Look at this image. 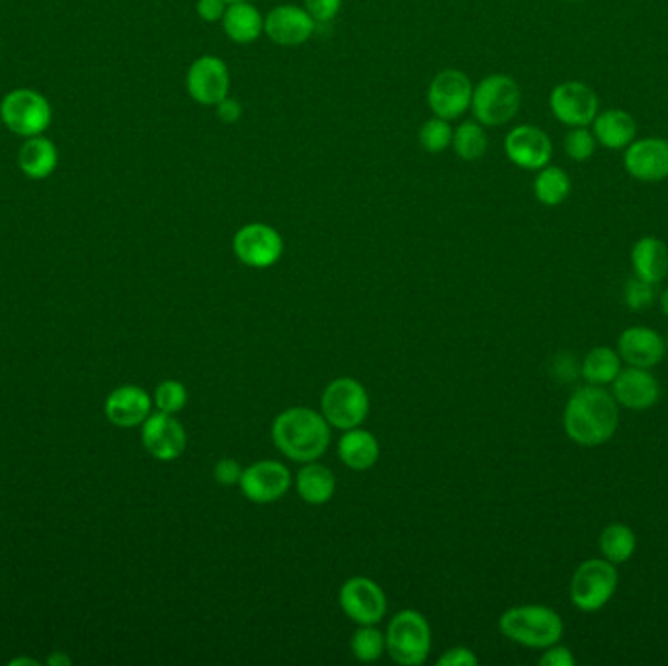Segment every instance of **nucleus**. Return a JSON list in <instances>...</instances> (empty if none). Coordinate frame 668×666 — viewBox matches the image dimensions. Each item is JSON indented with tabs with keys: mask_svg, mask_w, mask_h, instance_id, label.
Returning <instances> with one entry per match:
<instances>
[{
	"mask_svg": "<svg viewBox=\"0 0 668 666\" xmlns=\"http://www.w3.org/2000/svg\"><path fill=\"white\" fill-rule=\"evenodd\" d=\"M617 427L619 405L604 387L586 384L567 401L563 428L574 444L599 448L614 438Z\"/></svg>",
	"mask_w": 668,
	"mask_h": 666,
	"instance_id": "nucleus-1",
	"label": "nucleus"
},
{
	"mask_svg": "<svg viewBox=\"0 0 668 666\" xmlns=\"http://www.w3.org/2000/svg\"><path fill=\"white\" fill-rule=\"evenodd\" d=\"M276 448L292 462H317L331 445V425L323 412L309 407H292L272 422Z\"/></svg>",
	"mask_w": 668,
	"mask_h": 666,
	"instance_id": "nucleus-2",
	"label": "nucleus"
},
{
	"mask_svg": "<svg viewBox=\"0 0 668 666\" xmlns=\"http://www.w3.org/2000/svg\"><path fill=\"white\" fill-rule=\"evenodd\" d=\"M498 630L506 640L530 649H548L565 633V624L553 608L526 604L506 610L498 617Z\"/></svg>",
	"mask_w": 668,
	"mask_h": 666,
	"instance_id": "nucleus-3",
	"label": "nucleus"
},
{
	"mask_svg": "<svg viewBox=\"0 0 668 666\" xmlns=\"http://www.w3.org/2000/svg\"><path fill=\"white\" fill-rule=\"evenodd\" d=\"M617 582L619 574L616 565L610 563L604 557L586 559L574 569L569 584V599L577 610L594 614L614 599Z\"/></svg>",
	"mask_w": 668,
	"mask_h": 666,
	"instance_id": "nucleus-4",
	"label": "nucleus"
},
{
	"mask_svg": "<svg viewBox=\"0 0 668 666\" xmlns=\"http://www.w3.org/2000/svg\"><path fill=\"white\" fill-rule=\"evenodd\" d=\"M520 104V86L508 75H488L473 88V116L485 128H498L515 120Z\"/></svg>",
	"mask_w": 668,
	"mask_h": 666,
	"instance_id": "nucleus-5",
	"label": "nucleus"
},
{
	"mask_svg": "<svg viewBox=\"0 0 668 666\" xmlns=\"http://www.w3.org/2000/svg\"><path fill=\"white\" fill-rule=\"evenodd\" d=\"M432 632L417 610H401L387 625L386 651L397 665L419 666L429 658Z\"/></svg>",
	"mask_w": 668,
	"mask_h": 666,
	"instance_id": "nucleus-6",
	"label": "nucleus"
},
{
	"mask_svg": "<svg viewBox=\"0 0 668 666\" xmlns=\"http://www.w3.org/2000/svg\"><path fill=\"white\" fill-rule=\"evenodd\" d=\"M321 412L331 427L343 432L360 427L368 419V391L354 377H338L326 385L321 397Z\"/></svg>",
	"mask_w": 668,
	"mask_h": 666,
	"instance_id": "nucleus-7",
	"label": "nucleus"
},
{
	"mask_svg": "<svg viewBox=\"0 0 668 666\" xmlns=\"http://www.w3.org/2000/svg\"><path fill=\"white\" fill-rule=\"evenodd\" d=\"M0 118L12 133L24 139L43 136L52 123V104L37 90L17 88L2 98Z\"/></svg>",
	"mask_w": 668,
	"mask_h": 666,
	"instance_id": "nucleus-8",
	"label": "nucleus"
},
{
	"mask_svg": "<svg viewBox=\"0 0 668 666\" xmlns=\"http://www.w3.org/2000/svg\"><path fill=\"white\" fill-rule=\"evenodd\" d=\"M233 253L240 265L265 270L282 258V235L266 223L243 225L233 237Z\"/></svg>",
	"mask_w": 668,
	"mask_h": 666,
	"instance_id": "nucleus-9",
	"label": "nucleus"
},
{
	"mask_svg": "<svg viewBox=\"0 0 668 666\" xmlns=\"http://www.w3.org/2000/svg\"><path fill=\"white\" fill-rule=\"evenodd\" d=\"M338 602L346 617L358 625H377L387 614L386 592L368 577H352L344 582Z\"/></svg>",
	"mask_w": 668,
	"mask_h": 666,
	"instance_id": "nucleus-10",
	"label": "nucleus"
},
{
	"mask_svg": "<svg viewBox=\"0 0 668 666\" xmlns=\"http://www.w3.org/2000/svg\"><path fill=\"white\" fill-rule=\"evenodd\" d=\"M549 108L569 128H589L599 116V96L581 80H567L551 90Z\"/></svg>",
	"mask_w": 668,
	"mask_h": 666,
	"instance_id": "nucleus-11",
	"label": "nucleus"
},
{
	"mask_svg": "<svg viewBox=\"0 0 668 666\" xmlns=\"http://www.w3.org/2000/svg\"><path fill=\"white\" fill-rule=\"evenodd\" d=\"M473 85L457 68H445L432 78L429 86V106L442 120H455L472 108Z\"/></svg>",
	"mask_w": 668,
	"mask_h": 666,
	"instance_id": "nucleus-12",
	"label": "nucleus"
},
{
	"mask_svg": "<svg viewBox=\"0 0 668 666\" xmlns=\"http://www.w3.org/2000/svg\"><path fill=\"white\" fill-rule=\"evenodd\" d=\"M239 487L250 503H276L292 487V473L283 463L262 460L243 470Z\"/></svg>",
	"mask_w": 668,
	"mask_h": 666,
	"instance_id": "nucleus-13",
	"label": "nucleus"
},
{
	"mask_svg": "<svg viewBox=\"0 0 668 666\" xmlns=\"http://www.w3.org/2000/svg\"><path fill=\"white\" fill-rule=\"evenodd\" d=\"M141 442L149 455L159 462H174L186 450V430L179 419L169 412H151L141 425Z\"/></svg>",
	"mask_w": 668,
	"mask_h": 666,
	"instance_id": "nucleus-14",
	"label": "nucleus"
},
{
	"mask_svg": "<svg viewBox=\"0 0 668 666\" xmlns=\"http://www.w3.org/2000/svg\"><path fill=\"white\" fill-rule=\"evenodd\" d=\"M231 75L225 61L215 55H204L194 61L186 75V88L192 100L202 106H217L229 96Z\"/></svg>",
	"mask_w": 668,
	"mask_h": 666,
	"instance_id": "nucleus-15",
	"label": "nucleus"
},
{
	"mask_svg": "<svg viewBox=\"0 0 668 666\" xmlns=\"http://www.w3.org/2000/svg\"><path fill=\"white\" fill-rule=\"evenodd\" d=\"M505 151L510 163H515L524 171H540L551 161L553 143L543 129L536 126H518L508 131Z\"/></svg>",
	"mask_w": 668,
	"mask_h": 666,
	"instance_id": "nucleus-16",
	"label": "nucleus"
},
{
	"mask_svg": "<svg viewBox=\"0 0 668 666\" xmlns=\"http://www.w3.org/2000/svg\"><path fill=\"white\" fill-rule=\"evenodd\" d=\"M317 22L308 10L295 4H282L268 12L265 18V34L270 42L282 47H298L315 34Z\"/></svg>",
	"mask_w": 668,
	"mask_h": 666,
	"instance_id": "nucleus-17",
	"label": "nucleus"
},
{
	"mask_svg": "<svg viewBox=\"0 0 668 666\" xmlns=\"http://www.w3.org/2000/svg\"><path fill=\"white\" fill-rule=\"evenodd\" d=\"M612 395L624 409H651L660 399L659 379L645 367L627 366L614 379Z\"/></svg>",
	"mask_w": 668,
	"mask_h": 666,
	"instance_id": "nucleus-18",
	"label": "nucleus"
},
{
	"mask_svg": "<svg viewBox=\"0 0 668 666\" xmlns=\"http://www.w3.org/2000/svg\"><path fill=\"white\" fill-rule=\"evenodd\" d=\"M624 166L635 180L660 182L668 179V141L662 137L635 139L624 154Z\"/></svg>",
	"mask_w": 668,
	"mask_h": 666,
	"instance_id": "nucleus-19",
	"label": "nucleus"
},
{
	"mask_svg": "<svg viewBox=\"0 0 668 666\" xmlns=\"http://www.w3.org/2000/svg\"><path fill=\"white\" fill-rule=\"evenodd\" d=\"M616 351L627 366L651 369V367L659 366L665 358L667 344H665V336H660L655 329L629 326L619 334Z\"/></svg>",
	"mask_w": 668,
	"mask_h": 666,
	"instance_id": "nucleus-20",
	"label": "nucleus"
},
{
	"mask_svg": "<svg viewBox=\"0 0 668 666\" xmlns=\"http://www.w3.org/2000/svg\"><path fill=\"white\" fill-rule=\"evenodd\" d=\"M151 409H153L151 395L138 385H121L118 389H114L104 405L108 420L120 428H136L143 425L149 419Z\"/></svg>",
	"mask_w": 668,
	"mask_h": 666,
	"instance_id": "nucleus-21",
	"label": "nucleus"
},
{
	"mask_svg": "<svg viewBox=\"0 0 668 666\" xmlns=\"http://www.w3.org/2000/svg\"><path fill=\"white\" fill-rule=\"evenodd\" d=\"M592 133L599 146L606 147L610 151H622L637 139V123L629 111L610 108L599 111L592 121Z\"/></svg>",
	"mask_w": 668,
	"mask_h": 666,
	"instance_id": "nucleus-22",
	"label": "nucleus"
},
{
	"mask_svg": "<svg viewBox=\"0 0 668 666\" xmlns=\"http://www.w3.org/2000/svg\"><path fill=\"white\" fill-rule=\"evenodd\" d=\"M336 450L341 462L354 471L371 470L379 460V442L376 436L360 427L344 430Z\"/></svg>",
	"mask_w": 668,
	"mask_h": 666,
	"instance_id": "nucleus-23",
	"label": "nucleus"
},
{
	"mask_svg": "<svg viewBox=\"0 0 668 666\" xmlns=\"http://www.w3.org/2000/svg\"><path fill=\"white\" fill-rule=\"evenodd\" d=\"M634 276L645 282H662L668 273V247L665 240L657 237H642L632 248Z\"/></svg>",
	"mask_w": 668,
	"mask_h": 666,
	"instance_id": "nucleus-24",
	"label": "nucleus"
},
{
	"mask_svg": "<svg viewBox=\"0 0 668 666\" xmlns=\"http://www.w3.org/2000/svg\"><path fill=\"white\" fill-rule=\"evenodd\" d=\"M60 164V153L52 139L37 136L26 139L18 153V166L30 180H45L52 176Z\"/></svg>",
	"mask_w": 668,
	"mask_h": 666,
	"instance_id": "nucleus-25",
	"label": "nucleus"
},
{
	"mask_svg": "<svg viewBox=\"0 0 668 666\" xmlns=\"http://www.w3.org/2000/svg\"><path fill=\"white\" fill-rule=\"evenodd\" d=\"M223 32L235 43L257 42L265 32V18L249 0L233 2L222 18Z\"/></svg>",
	"mask_w": 668,
	"mask_h": 666,
	"instance_id": "nucleus-26",
	"label": "nucleus"
},
{
	"mask_svg": "<svg viewBox=\"0 0 668 666\" xmlns=\"http://www.w3.org/2000/svg\"><path fill=\"white\" fill-rule=\"evenodd\" d=\"M295 488L303 503L321 506L334 496L336 491V479L333 471L323 463L309 462L298 471Z\"/></svg>",
	"mask_w": 668,
	"mask_h": 666,
	"instance_id": "nucleus-27",
	"label": "nucleus"
},
{
	"mask_svg": "<svg viewBox=\"0 0 668 666\" xmlns=\"http://www.w3.org/2000/svg\"><path fill=\"white\" fill-rule=\"evenodd\" d=\"M622 364L624 362L617 351L608 346H596L584 356L581 376L589 385H600V387L612 385L617 374L624 369Z\"/></svg>",
	"mask_w": 668,
	"mask_h": 666,
	"instance_id": "nucleus-28",
	"label": "nucleus"
},
{
	"mask_svg": "<svg viewBox=\"0 0 668 666\" xmlns=\"http://www.w3.org/2000/svg\"><path fill=\"white\" fill-rule=\"evenodd\" d=\"M599 547L600 554L604 559H608L610 563H627L637 551V536L626 524L614 522L600 534Z\"/></svg>",
	"mask_w": 668,
	"mask_h": 666,
	"instance_id": "nucleus-29",
	"label": "nucleus"
},
{
	"mask_svg": "<svg viewBox=\"0 0 668 666\" xmlns=\"http://www.w3.org/2000/svg\"><path fill=\"white\" fill-rule=\"evenodd\" d=\"M534 194L538 202L548 207H556L565 202L571 194V179L559 166H543L534 180Z\"/></svg>",
	"mask_w": 668,
	"mask_h": 666,
	"instance_id": "nucleus-30",
	"label": "nucleus"
},
{
	"mask_svg": "<svg viewBox=\"0 0 668 666\" xmlns=\"http://www.w3.org/2000/svg\"><path fill=\"white\" fill-rule=\"evenodd\" d=\"M452 147H454L455 154L463 161H467V163L480 161L487 153V133L480 121H465L455 129Z\"/></svg>",
	"mask_w": 668,
	"mask_h": 666,
	"instance_id": "nucleus-31",
	"label": "nucleus"
},
{
	"mask_svg": "<svg viewBox=\"0 0 668 666\" xmlns=\"http://www.w3.org/2000/svg\"><path fill=\"white\" fill-rule=\"evenodd\" d=\"M351 651L360 663H376L386 653V633L376 625H360L352 635Z\"/></svg>",
	"mask_w": 668,
	"mask_h": 666,
	"instance_id": "nucleus-32",
	"label": "nucleus"
},
{
	"mask_svg": "<svg viewBox=\"0 0 668 666\" xmlns=\"http://www.w3.org/2000/svg\"><path fill=\"white\" fill-rule=\"evenodd\" d=\"M452 139H454V129L448 120H442L438 116L424 121L419 131L420 147L429 153H442L448 147H452Z\"/></svg>",
	"mask_w": 668,
	"mask_h": 666,
	"instance_id": "nucleus-33",
	"label": "nucleus"
},
{
	"mask_svg": "<svg viewBox=\"0 0 668 666\" xmlns=\"http://www.w3.org/2000/svg\"><path fill=\"white\" fill-rule=\"evenodd\" d=\"M154 407L161 410V412H169V415H176L181 412L186 402H188V389L186 385L179 382V379H164L161 384L157 385L154 389Z\"/></svg>",
	"mask_w": 668,
	"mask_h": 666,
	"instance_id": "nucleus-34",
	"label": "nucleus"
},
{
	"mask_svg": "<svg viewBox=\"0 0 668 666\" xmlns=\"http://www.w3.org/2000/svg\"><path fill=\"white\" fill-rule=\"evenodd\" d=\"M596 137L586 128H573L565 137V153L571 161L584 163L596 151Z\"/></svg>",
	"mask_w": 668,
	"mask_h": 666,
	"instance_id": "nucleus-35",
	"label": "nucleus"
},
{
	"mask_svg": "<svg viewBox=\"0 0 668 666\" xmlns=\"http://www.w3.org/2000/svg\"><path fill=\"white\" fill-rule=\"evenodd\" d=\"M657 300L655 293V283L645 282L642 278L634 276L627 280L626 290H624V301L632 311H647Z\"/></svg>",
	"mask_w": 668,
	"mask_h": 666,
	"instance_id": "nucleus-36",
	"label": "nucleus"
},
{
	"mask_svg": "<svg viewBox=\"0 0 668 666\" xmlns=\"http://www.w3.org/2000/svg\"><path fill=\"white\" fill-rule=\"evenodd\" d=\"M305 10L317 24H326L336 18L343 7V0H303Z\"/></svg>",
	"mask_w": 668,
	"mask_h": 666,
	"instance_id": "nucleus-37",
	"label": "nucleus"
},
{
	"mask_svg": "<svg viewBox=\"0 0 668 666\" xmlns=\"http://www.w3.org/2000/svg\"><path fill=\"white\" fill-rule=\"evenodd\" d=\"M240 473H243V470H240L239 462L235 458H223V460L215 463L214 479L223 487L239 485Z\"/></svg>",
	"mask_w": 668,
	"mask_h": 666,
	"instance_id": "nucleus-38",
	"label": "nucleus"
},
{
	"mask_svg": "<svg viewBox=\"0 0 668 666\" xmlns=\"http://www.w3.org/2000/svg\"><path fill=\"white\" fill-rule=\"evenodd\" d=\"M577 658L565 645H551L548 649H543V655L540 657L541 666H574Z\"/></svg>",
	"mask_w": 668,
	"mask_h": 666,
	"instance_id": "nucleus-39",
	"label": "nucleus"
},
{
	"mask_svg": "<svg viewBox=\"0 0 668 666\" xmlns=\"http://www.w3.org/2000/svg\"><path fill=\"white\" fill-rule=\"evenodd\" d=\"M477 663L480 658L467 647H452L438 658V666H475Z\"/></svg>",
	"mask_w": 668,
	"mask_h": 666,
	"instance_id": "nucleus-40",
	"label": "nucleus"
},
{
	"mask_svg": "<svg viewBox=\"0 0 668 666\" xmlns=\"http://www.w3.org/2000/svg\"><path fill=\"white\" fill-rule=\"evenodd\" d=\"M197 17L202 18L204 22H222L223 14L227 10V2L225 0H197Z\"/></svg>",
	"mask_w": 668,
	"mask_h": 666,
	"instance_id": "nucleus-41",
	"label": "nucleus"
},
{
	"mask_svg": "<svg viewBox=\"0 0 668 666\" xmlns=\"http://www.w3.org/2000/svg\"><path fill=\"white\" fill-rule=\"evenodd\" d=\"M215 114H217V118L223 123H235L243 116V106L235 98L227 96V98H223L222 103L215 106Z\"/></svg>",
	"mask_w": 668,
	"mask_h": 666,
	"instance_id": "nucleus-42",
	"label": "nucleus"
},
{
	"mask_svg": "<svg viewBox=\"0 0 668 666\" xmlns=\"http://www.w3.org/2000/svg\"><path fill=\"white\" fill-rule=\"evenodd\" d=\"M47 663H50V665H52V666H61V665L69 666L71 658L65 657V655H61V653H55V655H52V657H50V660H47Z\"/></svg>",
	"mask_w": 668,
	"mask_h": 666,
	"instance_id": "nucleus-43",
	"label": "nucleus"
},
{
	"mask_svg": "<svg viewBox=\"0 0 668 666\" xmlns=\"http://www.w3.org/2000/svg\"><path fill=\"white\" fill-rule=\"evenodd\" d=\"M660 309H662V313L668 319V288L662 291V296H660Z\"/></svg>",
	"mask_w": 668,
	"mask_h": 666,
	"instance_id": "nucleus-44",
	"label": "nucleus"
},
{
	"mask_svg": "<svg viewBox=\"0 0 668 666\" xmlns=\"http://www.w3.org/2000/svg\"><path fill=\"white\" fill-rule=\"evenodd\" d=\"M10 665H37V660H32V658H14Z\"/></svg>",
	"mask_w": 668,
	"mask_h": 666,
	"instance_id": "nucleus-45",
	"label": "nucleus"
},
{
	"mask_svg": "<svg viewBox=\"0 0 668 666\" xmlns=\"http://www.w3.org/2000/svg\"><path fill=\"white\" fill-rule=\"evenodd\" d=\"M227 4H233V2H245V0H225Z\"/></svg>",
	"mask_w": 668,
	"mask_h": 666,
	"instance_id": "nucleus-46",
	"label": "nucleus"
},
{
	"mask_svg": "<svg viewBox=\"0 0 668 666\" xmlns=\"http://www.w3.org/2000/svg\"><path fill=\"white\" fill-rule=\"evenodd\" d=\"M665 344H667V352H668V333H667V336H665Z\"/></svg>",
	"mask_w": 668,
	"mask_h": 666,
	"instance_id": "nucleus-47",
	"label": "nucleus"
},
{
	"mask_svg": "<svg viewBox=\"0 0 668 666\" xmlns=\"http://www.w3.org/2000/svg\"><path fill=\"white\" fill-rule=\"evenodd\" d=\"M567 2H579V0H567Z\"/></svg>",
	"mask_w": 668,
	"mask_h": 666,
	"instance_id": "nucleus-48",
	"label": "nucleus"
}]
</instances>
